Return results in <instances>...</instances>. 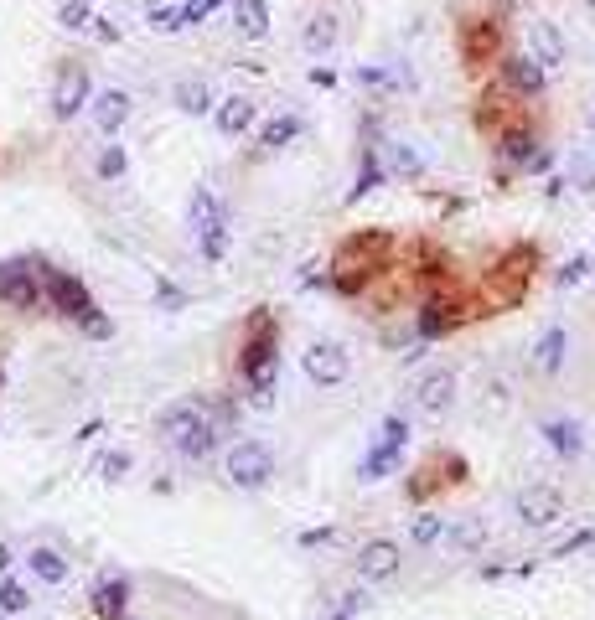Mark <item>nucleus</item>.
<instances>
[{"label":"nucleus","mask_w":595,"mask_h":620,"mask_svg":"<svg viewBox=\"0 0 595 620\" xmlns=\"http://www.w3.org/2000/svg\"><path fill=\"white\" fill-rule=\"evenodd\" d=\"M238 372H244V383H249L259 409H270L275 383H280V321H275V310H264V305L249 310L244 341H238Z\"/></svg>","instance_id":"nucleus-1"},{"label":"nucleus","mask_w":595,"mask_h":620,"mask_svg":"<svg viewBox=\"0 0 595 620\" xmlns=\"http://www.w3.org/2000/svg\"><path fill=\"white\" fill-rule=\"evenodd\" d=\"M394 254H399L394 233H383V228H357L352 238H342L337 259H332V269H337L332 285H337L342 295H363L383 269H394Z\"/></svg>","instance_id":"nucleus-2"},{"label":"nucleus","mask_w":595,"mask_h":620,"mask_svg":"<svg viewBox=\"0 0 595 620\" xmlns=\"http://www.w3.org/2000/svg\"><path fill=\"white\" fill-rule=\"evenodd\" d=\"M533 269H539V248H533V243H513L508 254L492 264V274L482 279V295H476L471 316H502V310H513L528 295Z\"/></svg>","instance_id":"nucleus-3"},{"label":"nucleus","mask_w":595,"mask_h":620,"mask_svg":"<svg viewBox=\"0 0 595 620\" xmlns=\"http://www.w3.org/2000/svg\"><path fill=\"white\" fill-rule=\"evenodd\" d=\"M187 228L202 248L207 264H218L228 254V202L213 192V186H197L192 202H187Z\"/></svg>","instance_id":"nucleus-4"},{"label":"nucleus","mask_w":595,"mask_h":620,"mask_svg":"<svg viewBox=\"0 0 595 620\" xmlns=\"http://www.w3.org/2000/svg\"><path fill=\"white\" fill-rule=\"evenodd\" d=\"M37 279H42V305H52L63 321H73V326H83L88 316H94V295H88V285L78 274H68V269H52L47 259H37Z\"/></svg>","instance_id":"nucleus-5"},{"label":"nucleus","mask_w":595,"mask_h":620,"mask_svg":"<svg viewBox=\"0 0 595 620\" xmlns=\"http://www.w3.org/2000/svg\"><path fill=\"white\" fill-rule=\"evenodd\" d=\"M461 321H471V300L451 285V279H435L425 290V305H420V336L435 341V336H451Z\"/></svg>","instance_id":"nucleus-6"},{"label":"nucleus","mask_w":595,"mask_h":620,"mask_svg":"<svg viewBox=\"0 0 595 620\" xmlns=\"http://www.w3.org/2000/svg\"><path fill=\"white\" fill-rule=\"evenodd\" d=\"M456 52L466 68H482V62H497L502 52H508V37H502V21L497 16H471L461 21L456 31Z\"/></svg>","instance_id":"nucleus-7"},{"label":"nucleus","mask_w":595,"mask_h":620,"mask_svg":"<svg viewBox=\"0 0 595 620\" xmlns=\"http://www.w3.org/2000/svg\"><path fill=\"white\" fill-rule=\"evenodd\" d=\"M409 445V424H404V414H389L378 424V440H373V450L363 455V465H357V481H383L399 465V450Z\"/></svg>","instance_id":"nucleus-8"},{"label":"nucleus","mask_w":595,"mask_h":620,"mask_svg":"<svg viewBox=\"0 0 595 620\" xmlns=\"http://www.w3.org/2000/svg\"><path fill=\"white\" fill-rule=\"evenodd\" d=\"M223 471H228V481L238 491H259L264 481L275 476V455H270V445H264V440H238L228 450V460H223Z\"/></svg>","instance_id":"nucleus-9"},{"label":"nucleus","mask_w":595,"mask_h":620,"mask_svg":"<svg viewBox=\"0 0 595 620\" xmlns=\"http://www.w3.org/2000/svg\"><path fill=\"white\" fill-rule=\"evenodd\" d=\"M0 305L32 316L42 310V279H37V259H6L0 264Z\"/></svg>","instance_id":"nucleus-10"},{"label":"nucleus","mask_w":595,"mask_h":620,"mask_svg":"<svg viewBox=\"0 0 595 620\" xmlns=\"http://www.w3.org/2000/svg\"><path fill=\"white\" fill-rule=\"evenodd\" d=\"M88 93H94V78H88L83 62H63L52 78V119H78L88 109Z\"/></svg>","instance_id":"nucleus-11"},{"label":"nucleus","mask_w":595,"mask_h":620,"mask_svg":"<svg viewBox=\"0 0 595 620\" xmlns=\"http://www.w3.org/2000/svg\"><path fill=\"white\" fill-rule=\"evenodd\" d=\"M497 78H502V88H508L513 99H544V88H549V73L528 52H502L497 57Z\"/></svg>","instance_id":"nucleus-12"},{"label":"nucleus","mask_w":595,"mask_h":620,"mask_svg":"<svg viewBox=\"0 0 595 620\" xmlns=\"http://www.w3.org/2000/svg\"><path fill=\"white\" fill-rule=\"evenodd\" d=\"M301 367H306V378H311L316 388H337V383H347L352 357L337 347V341H316V347L301 357Z\"/></svg>","instance_id":"nucleus-13"},{"label":"nucleus","mask_w":595,"mask_h":620,"mask_svg":"<svg viewBox=\"0 0 595 620\" xmlns=\"http://www.w3.org/2000/svg\"><path fill=\"white\" fill-rule=\"evenodd\" d=\"M497 155L508 161L513 171H544L549 166V155L539 150V135L528 130V124H513V130H502L497 135Z\"/></svg>","instance_id":"nucleus-14"},{"label":"nucleus","mask_w":595,"mask_h":620,"mask_svg":"<svg viewBox=\"0 0 595 620\" xmlns=\"http://www.w3.org/2000/svg\"><path fill=\"white\" fill-rule=\"evenodd\" d=\"M513 124H523V99H513L508 88L482 93V99H476V130H487L497 140L502 130H513Z\"/></svg>","instance_id":"nucleus-15"},{"label":"nucleus","mask_w":595,"mask_h":620,"mask_svg":"<svg viewBox=\"0 0 595 620\" xmlns=\"http://www.w3.org/2000/svg\"><path fill=\"white\" fill-rule=\"evenodd\" d=\"M88 114H94L99 135H119V130H125V119L135 114V99L125 88H99V93H88Z\"/></svg>","instance_id":"nucleus-16"},{"label":"nucleus","mask_w":595,"mask_h":620,"mask_svg":"<svg viewBox=\"0 0 595 620\" xmlns=\"http://www.w3.org/2000/svg\"><path fill=\"white\" fill-rule=\"evenodd\" d=\"M414 403H420L425 414H451L456 409V372L451 367H430L425 378H420V388H414Z\"/></svg>","instance_id":"nucleus-17"},{"label":"nucleus","mask_w":595,"mask_h":620,"mask_svg":"<svg viewBox=\"0 0 595 620\" xmlns=\"http://www.w3.org/2000/svg\"><path fill=\"white\" fill-rule=\"evenodd\" d=\"M523 31H528V57L539 62L544 73H549V68H564V37H559V26H554V21L528 16Z\"/></svg>","instance_id":"nucleus-18"},{"label":"nucleus","mask_w":595,"mask_h":620,"mask_svg":"<svg viewBox=\"0 0 595 620\" xmlns=\"http://www.w3.org/2000/svg\"><path fill=\"white\" fill-rule=\"evenodd\" d=\"M399 574V543L389 538H373L357 548V579H368V584H383V579H394Z\"/></svg>","instance_id":"nucleus-19"},{"label":"nucleus","mask_w":595,"mask_h":620,"mask_svg":"<svg viewBox=\"0 0 595 620\" xmlns=\"http://www.w3.org/2000/svg\"><path fill=\"white\" fill-rule=\"evenodd\" d=\"M559 517H564V496H559V491L533 486V491L518 496V522H528V527H549V522H559Z\"/></svg>","instance_id":"nucleus-20"},{"label":"nucleus","mask_w":595,"mask_h":620,"mask_svg":"<svg viewBox=\"0 0 595 620\" xmlns=\"http://www.w3.org/2000/svg\"><path fill=\"white\" fill-rule=\"evenodd\" d=\"M254 119H259V104L244 99V93H233V99H218V104H213V124H218L223 140H238Z\"/></svg>","instance_id":"nucleus-21"},{"label":"nucleus","mask_w":595,"mask_h":620,"mask_svg":"<svg viewBox=\"0 0 595 620\" xmlns=\"http://www.w3.org/2000/svg\"><path fill=\"white\" fill-rule=\"evenodd\" d=\"M125 605H130V579H104L94 595H88V610H94V620H125Z\"/></svg>","instance_id":"nucleus-22"},{"label":"nucleus","mask_w":595,"mask_h":620,"mask_svg":"<svg viewBox=\"0 0 595 620\" xmlns=\"http://www.w3.org/2000/svg\"><path fill=\"white\" fill-rule=\"evenodd\" d=\"M233 31L244 42L270 37V0H233Z\"/></svg>","instance_id":"nucleus-23"},{"label":"nucleus","mask_w":595,"mask_h":620,"mask_svg":"<svg viewBox=\"0 0 595 620\" xmlns=\"http://www.w3.org/2000/svg\"><path fill=\"white\" fill-rule=\"evenodd\" d=\"M171 104L182 114H192V119H202V114H213L218 99H213V83H207V78H182L171 88Z\"/></svg>","instance_id":"nucleus-24"},{"label":"nucleus","mask_w":595,"mask_h":620,"mask_svg":"<svg viewBox=\"0 0 595 620\" xmlns=\"http://www.w3.org/2000/svg\"><path fill=\"white\" fill-rule=\"evenodd\" d=\"M202 424H207L202 403H176V409H166V414H161V434H166L171 445H182L187 434H197Z\"/></svg>","instance_id":"nucleus-25"},{"label":"nucleus","mask_w":595,"mask_h":620,"mask_svg":"<svg viewBox=\"0 0 595 620\" xmlns=\"http://www.w3.org/2000/svg\"><path fill=\"white\" fill-rule=\"evenodd\" d=\"M544 440H549V450L554 455H564V460H575L580 450H585V434H580V424L575 419H544Z\"/></svg>","instance_id":"nucleus-26"},{"label":"nucleus","mask_w":595,"mask_h":620,"mask_svg":"<svg viewBox=\"0 0 595 620\" xmlns=\"http://www.w3.org/2000/svg\"><path fill=\"white\" fill-rule=\"evenodd\" d=\"M373 150H378V161H383V171H389V176H420L425 171V161L404 140H378Z\"/></svg>","instance_id":"nucleus-27"},{"label":"nucleus","mask_w":595,"mask_h":620,"mask_svg":"<svg viewBox=\"0 0 595 620\" xmlns=\"http://www.w3.org/2000/svg\"><path fill=\"white\" fill-rule=\"evenodd\" d=\"M337 37H342V26H337V16H326V11H316V16L306 21V31H301V47H306V52H332V47H337Z\"/></svg>","instance_id":"nucleus-28"},{"label":"nucleus","mask_w":595,"mask_h":620,"mask_svg":"<svg viewBox=\"0 0 595 620\" xmlns=\"http://www.w3.org/2000/svg\"><path fill=\"white\" fill-rule=\"evenodd\" d=\"M564 352H570V331L549 326V331L539 336V347H533V362H539L544 372H559V367H564Z\"/></svg>","instance_id":"nucleus-29"},{"label":"nucleus","mask_w":595,"mask_h":620,"mask_svg":"<svg viewBox=\"0 0 595 620\" xmlns=\"http://www.w3.org/2000/svg\"><path fill=\"white\" fill-rule=\"evenodd\" d=\"M26 569H32L42 584H68V558L57 548H32L26 553Z\"/></svg>","instance_id":"nucleus-30"},{"label":"nucleus","mask_w":595,"mask_h":620,"mask_svg":"<svg viewBox=\"0 0 595 620\" xmlns=\"http://www.w3.org/2000/svg\"><path fill=\"white\" fill-rule=\"evenodd\" d=\"M301 130H306L301 114H275V119L259 130V145H264V150H285V145H290L295 135H301Z\"/></svg>","instance_id":"nucleus-31"},{"label":"nucleus","mask_w":595,"mask_h":620,"mask_svg":"<svg viewBox=\"0 0 595 620\" xmlns=\"http://www.w3.org/2000/svg\"><path fill=\"white\" fill-rule=\"evenodd\" d=\"M383 176H389V171H383V161H378V150H373V145H363V171H357V181H352V192H347V202H363V197L373 192V186H383Z\"/></svg>","instance_id":"nucleus-32"},{"label":"nucleus","mask_w":595,"mask_h":620,"mask_svg":"<svg viewBox=\"0 0 595 620\" xmlns=\"http://www.w3.org/2000/svg\"><path fill=\"white\" fill-rule=\"evenodd\" d=\"M570 186H580V192H595V145H585V150L570 155Z\"/></svg>","instance_id":"nucleus-33"},{"label":"nucleus","mask_w":595,"mask_h":620,"mask_svg":"<svg viewBox=\"0 0 595 620\" xmlns=\"http://www.w3.org/2000/svg\"><path fill=\"white\" fill-rule=\"evenodd\" d=\"M94 171H99V181H119L130 171V155H125V145H104L99 150V161H94Z\"/></svg>","instance_id":"nucleus-34"},{"label":"nucleus","mask_w":595,"mask_h":620,"mask_svg":"<svg viewBox=\"0 0 595 620\" xmlns=\"http://www.w3.org/2000/svg\"><path fill=\"white\" fill-rule=\"evenodd\" d=\"M57 21L68 31H88L94 26V6H88V0H57Z\"/></svg>","instance_id":"nucleus-35"},{"label":"nucleus","mask_w":595,"mask_h":620,"mask_svg":"<svg viewBox=\"0 0 595 620\" xmlns=\"http://www.w3.org/2000/svg\"><path fill=\"white\" fill-rule=\"evenodd\" d=\"M435 471H440V460H425L420 471L409 476V502H425V496L440 486V476H435Z\"/></svg>","instance_id":"nucleus-36"},{"label":"nucleus","mask_w":595,"mask_h":620,"mask_svg":"<svg viewBox=\"0 0 595 620\" xmlns=\"http://www.w3.org/2000/svg\"><path fill=\"white\" fill-rule=\"evenodd\" d=\"M26 605H32L26 584L21 579H0V610H6V615H26Z\"/></svg>","instance_id":"nucleus-37"},{"label":"nucleus","mask_w":595,"mask_h":620,"mask_svg":"<svg viewBox=\"0 0 595 620\" xmlns=\"http://www.w3.org/2000/svg\"><path fill=\"white\" fill-rule=\"evenodd\" d=\"M218 6H223V0H182V6H176V16H182V26H202Z\"/></svg>","instance_id":"nucleus-38"},{"label":"nucleus","mask_w":595,"mask_h":620,"mask_svg":"<svg viewBox=\"0 0 595 620\" xmlns=\"http://www.w3.org/2000/svg\"><path fill=\"white\" fill-rule=\"evenodd\" d=\"M145 26L161 31V37H171V31H182V16H176V6H151V11H145Z\"/></svg>","instance_id":"nucleus-39"},{"label":"nucleus","mask_w":595,"mask_h":620,"mask_svg":"<svg viewBox=\"0 0 595 620\" xmlns=\"http://www.w3.org/2000/svg\"><path fill=\"white\" fill-rule=\"evenodd\" d=\"M440 533H445V522H440V517H420V522H414V543H420V548H430Z\"/></svg>","instance_id":"nucleus-40"},{"label":"nucleus","mask_w":595,"mask_h":620,"mask_svg":"<svg viewBox=\"0 0 595 620\" xmlns=\"http://www.w3.org/2000/svg\"><path fill=\"white\" fill-rule=\"evenodd\" d=\"M99 471H104L109 481H119V476H125V471H130V455H125V450H109V455L99 460Z\"/></svg>","instance_id":"nucleus-41"},{"label":"nucleus","mask_w":595,"mask_h":620,"mask_svg":"<svg viewBox=\"0 0 595 620\" xmlns=\"http://www.w3.org/2000/svg\"><path fill=\"white\" fill-rule=\"evenodd\" d=\"M585 274H590V259H570V264H564L554 279H559V290H564V285H580Z\"/></svg>","instance_id":"nucleus-42"},{"label":"nucleus","mask_w":595,"mask_h":620,"mask_svg":"<svg viewBox=\"0 0 595 620\" xmlns=\"http://www.w3.org/2000/svg\"><path fill=\"white\" fill-rule=\"evenodd\" d=\"M363 605H368V595H363V589H352V595H342V605L332 610V620H352Z\"/></svg>","instance_id":"nucleus-43"},{"label":"nucleus","mask_w":595,"mask_h":620,"mask_svg":"<svg viewBox=\"0 0 595 620\" xmlns=\"http://www.w3.org/2000/svg\"><path fill=\"white\" fill-rule=\"evenodd\" d=\"M83 336H94V341H109V336H114V321H109V316H99V310H94V316L83 321Z\"/></svg>","instance_id":"nucleus-44"},{"label":"nucleus","mask_w":595,"mask_h":620,"mask_svg":"<svg viewBox=\"0 0 595 620\" xmlns=\"http://www.w3.org/2000/svg\"><path fill=\"white\" fill-rule=\"evenodd\" d=\"M156 295H161V305H166V310H182V305H187V295L176 290V285H166V279L156 285Z\"/></svg>","instance_id":"nucleus-45"},{"label":"nucleus","mask_w":595,"mask_h":620,"mask_svg":"<svg viewBox=\"0 0 595 620\" xmlns=\"http://www.w3.org/2000/svg\"><path fill=\"white\" fill-rule=\"evenodd\" d=\"M590 543H595V533H575L570 543H559V548H554V558H570V553H580V548H590Z\"/></svg>","instance_id":"nucleus-46"},{"label":"nucleus","mask_w":595,"mask_h":620,"mask_svg":"<svg viewBox=\"0 0 595 620\" xmlns=\"http://www.w3.org/2000/svg\"><path fill=\"white\" fill-rule=\"evenodd\" d=\"M337 533L332 527H311V533H301V548H321V543H332Z\"/></svg>","instance_id":"nucleus-47"},{"label":"nucleus","mask_w":595,"mask_h":620,"mask_svg":"<svg viewBox=\"0 0 595 620\" xmlns=\"http://www.w3.org/2000/svg\"><path fill=\"white\" fill-rule=\"evenodd\" d=\"M94 31H99V42H119V26H114V21H99V16H94Z\"/></svg>","instance_id":"nucleus-48"},{"label":"nucleus","mask_w":595,"mask_h":620,"mask_svg":"<svg viewBox=\"0 0 595 620\" xmlns=\"http://www.w3.org/2000/svg\"><path fill=\"white\" fill-rule=\"evenodd\" d=\"M311 83H316V88H332L337 73H332V68H311Z\"/></svg>","instance_id":"nucleus-49"},{"label":"nucleus","mask_w":595,"mask_h":620,"mask_svg":"<svg viewBox=\"0 0 595 620\" xmlns=\"http://www.w3.org/2000/svg\"><path fill=\"white\" fill-rule=\"evenodd\" d=\"M11 569V548H0V574H6Z\"/></svg>","instance_id":"nucleus-50"},{"label":"nucleus","mask_w":595,"mask_h":620,"mask_svg":"<svg viewBox=\"0 0 595 620\" xmlns=\"http://www.w3.org/2000/svg\"><path fill=\"white\" fill-rule=\"evenodd\" d=\"M0 388H6V367H0Z\"/></svg>","instance_id":"nucleus-51"},{"label":"nucleus","mask_w":595,"mask_h":620,"mask_svg":"<svg viewBox=\"0 0 595 620\" xmlns=\"http://www.w3.org/2000/svg\"><path fill=\"white\" fill-rule=\"evenodd\" d=\"M585 6H595V0H585Z\"/></svg>","instance_id":"nucleus-52"}]
</instances>
